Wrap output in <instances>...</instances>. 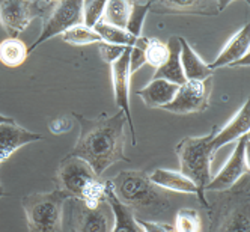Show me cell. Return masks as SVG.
Here are the masks:
<instances>
[{
    "label": "cell",
    "mask_w": 250,
    "mask_h": 232,
    "mask_svg": "<svg viewBox=\"0 0 250 232\" xmlns=\"http://www.w3.org/2000/svg\"><path fill=\"white\" fill-rule=\"evenodd\" d=\"M173 232H202L199 211L193 208H181L176 212Z\"/></svg>",
    "instance_id": "484cf974"
},
{
    "label": "cell",
    "mask_w": 250,
    "mask_h": 232,
    "mask_svg": "<svg viewBox=\"0 0 250 232\" xmlns=\"http://www.w3.org/2000/svg\"><path fill=\"white\" fill-rule=\"evenodd\" d=\"M146 44H148L146 37L137 38L136 42L133 44L131 51H130V74H134L137 69H140L146 63V61H145Z\"/></svg>",
    "instance_id": "f546056e"
},
{
    "label": "cell",
    "mask_w": 250,
    "mask_h": 232,
    "mask_svg": "<svg viewBox=\"0 0 250 232\" xmlns=\"http://www.w3.org/2000/svg\"><path fill=\"white\" fill-rule=\"evenodd\" d=\"M94 30L100 35V38L103 40V42L113 44V45L133 47V44L137 40V38L131 37V35L125 29H119V27L110 26V24H107V23H104L101 20L95 24Z\"/></svg>",
    "instance_id": "cb8c5ba5"
},
{
    "label": "cell",
    "mask_w": 250,
    "mask_h": 232,
    "mask_svg": "<svg viewBox=\"0 0 250 232\" xmlns=\"http://www.w3.org/2000/svg\"><path fill=\"white\" fill-rule=\"evenodd\" d=\"M214 77L205 80H186L180 84L173 100L162 107V110L170 112L175 115H188V113H201L209 107V97L212 92Z\"/></svg>",
    "instance_id": "ba28073f"
},
{
    "label": "cell",
    "mask_w": 250,
    "mask_h": 232,
    "mask_svg": "<svg viewBox=\"0 0 250 232\" xmlns=\"http://www.w3.org/2000/svg\"><path fill=\"white\" fill-rule=\"evenodd\" d=\"M105 2L103 0H86L83 2L82 14H83V24L89 29H94L95 24L101 20V17L104 14Z\"/></svg>",
    "instance_id": "f1b7e54d"
},
{
    "label": "cell",
    "mask_w": 250,
    "mask_h": 232,
    "mask_svg": "<svg viewBox=\"0 0 250 232\" xmlns=\"http://www.w3.org/2000/svg\"><path fill=\"white\" fill-rule=\"evenodd\" d=\"M29 55L26 44L19 38H8L0 42V62L5 66L15 68L24 63Z\"/></svg>",
    "instance_id": "7402d4cb"
},
{
    "label": "cell",
    "mask_w": 250,
    "mask_h": 232,
    "mask_svg": "<svg viewBox=\"0 0 250 232\" xmlns=\"http://www.w3.org/2000/svg\"><path fill=\"white\" fill-rule=\"evenodd\" d=\"M73 118L80 124V134L68 155L84 160L98 176L118 162H130L124 152L127 118L121 110L113 116L101 113L94 119L73 112Z\"/></svg>",
    "instance_id": "6da1fadb"
},
{
    "label": "cell",
    "mask_w": 250,
    "mask_h": 232,
    "mask_svg": "<svg viewBox=\"0 0 250 232\" xmlns=\"http://www.w3.org/2000/svg\"><path fill=\"white\" fill-rule=\"evenodd\" d=\"M247 147H249V134L237 140V145L232 149L226 165L216 176L211 178V181L205 187V191H228L241 180L243 175L249 173Z\"/></svg>",
    "instance_id": "8fae6325"
},
{
    "label": "cell",
    "mask_w": 250,
    "mask_h": 232,
    "mask_svg": "<svg viewBox=\"0 0 250 232\" xmlns=\"http://www.w3.org/2000/svg\"><path fill=\"white\" fill-rule=\"evenodd\" d=\"M68 201V196L58 189L24 196L21 205L29 232H63V207Z\"/></svg>",
    "instance_id": "5b68a950"
},
{
    "label": "cell",
    "mask_w": 250,
    "mask_h": 232,
    "mask_svg": "<svg viewBox=\"0 0 250 232\" xmlns=\"http://www.w3.org/2000/svg\"><path fill=\"white\" fill-rule=\"evenodd\" d=\"M167 48H169V58L163 66H160L154 79H163L175 84H183L186 82L183 66H181V45L178 37H170L167 41Z\"/></svg>",
    "instance_id": "44dd1931"
},
{
    "label": "cell",
    "mask_w": 250,
    "mask_h": 232,
    "mask_svg": "<svg viewBox=\"0 0 250 232\" xmlns=\"http://www.w3.org/2000/svg\"><path fill=\"white\" fill-rule=\"evenodd\" d=\"M118 201L134 214L136 219L158 217L169 207V194L149 181V176L140 170H122L112 180Z\"/></svg>",
    "instance_id": "7a4b0ae2"
},
{
    "label": "cell",
    "mask_w": 250,
    "mask_h": 232,
    "mask_svg": "<svg viewBox=\"0 0 250 232\" xmlns=\"http://www.w3.org/2000/svg\"><path fill=\"white\" fill-rule=\"evenodd\" d=\"M209 232H250L249 189L232 190L209 207Z\"/></svg>",
    "instance_id": "8992f818"
},
{
    "label": "cell",
    "mask_w": 250,
    "mask_h": 232,
    "mask_svg": "<svg viewBox=\"0 0 250 232\" xmlns=\"http://www.w3.org/2000/svg\"><path fill=\"white\" fill-rule=\"evenodd\" d=\"M250 130V119H249V100L244 101L241 109L235 112V115L229 119V122L223 128H219L212 137V149L217 152L222 147L230 144V142L238 140L240 137L249 134Z\"/></svg>",
    "instance_id": "2e32d148"
},
{
    "label": "cell",
    "mask_w": 250,
    "mask_h": 232,
    "mask_svg": "<svg viewBox=\"0 0 250 232\" xmlns=\"http://www.w3.org/2000/svg\"><path fill=\"white\" fill-rule=\"evenodd\" d=\"M15 121L12 119V118H9V116H5V115H2L0 113V124H14Z\"/></svg>",
    "instance_id": "836d02e7"
},
{
    "label": "cell",
    "mask_w": 250,
    "mask_h": 232,
    "mask_svg": "<svg viewBox=\"0 0 250 232\" xmlns=\"http://www.w3.org/2000/svg\"><path fill=\"white\" fill-rule=\"evenodd\" d=\"M178 89H180V84L163 79H152L145 87L137 91V95L142 97L145 105L149 109H162L173 100Z\"/></svg>",
    "instance_id": "e0dca14e"
},
{
    "label": "cell",
    "mask_w": 250,
    "mask_h": 232,
    "mask_svg": "<svg viewBox=\"0 0 250 232\" xmlns=\"http://www.w3.org/2000/svg\"><path fill=\"white\" fill-rule=\"evenodd\" d=\"M71 205V232H112L115 216L110 204L103 201L100 205L89 208L79 199H69Z\"/></svg>",
    "instance_id": "9c48e42d"
},
{
    "label": "cell",
    "mask_w": 250,
    "mask_h": 232,
    "mask_svg": "<svg viewBox=\"0 0 250 232\" xmlns=\"http://www.w3.org/2000/svg\"><path fill=\"white\" fill-rule=\"evenodd\" d=\"M127 47H122V45H113V44H107V42H100L98 44V50H100V55L103 58V61L105 63L112 65L116 59L121 58V55L125 51Z\"/></svg>",
    "instance_id": "4dcf8cb0"
},
{
    "label": "cell",
    "mask_w": 250,
    "mask_h": 232,
    "mask_svg": "<svg viewBox=\"0 0 250 232\" xmlns=\"http://www.w3.org/2000/svg\"><path fill=\"white\" fill-rule=\"evenodd\" d=\"M250 48V24H244L228 44L212 63H208L212 71L223 66H247Z\"/></svg>",
    "instance_id": "5bb4252c"
},
{
    "label": "cell",
    "mask_w": 250,
    "mask_h": 232,
    "mask_svg": "<svg viewBox=\"0 0 250 232\" xmlns=\"http://www.w3.org/2000/svg\"><path fill=\"white\" fill-rule=\"evenodd\" d=\"M149 5L151 2H131V12L128 17L127 23V30L131 37L140 38L142 37V27H144V21L146 19V14L149 12Z\"/></svg>",
    "instance_id": "4316f807"
},
{
    "label": "cell",
    "mask_w": 250,
    "mask_h": 232,
    "mask_svg": "<svg viewBox=\"0 0 250 232\" xmlns=\"http://www.w3.org/2000/svg\"><path fill=\"white\" fill-rule=\"evenodd\" d=\"M230 2L226 0H157L151 2L149 11L157 15H217Z\"/></svg>",
    "instance_id": "4fadbf2b"
},
{
    "label": "cell",
    "mask_w": 250,
    "mask_h": 232,
    "mask_svg": "<svg viewBox=\"0 0 250 232\" xmlns=\"http://www.w3.org/2000/svg\"><path fill=\"white\" fill-rule=\"evenodd\" d=\"M58 190L68 199H79L89 208L105 201V180L98 176L84 160L66 155L61 160L56 170Z\"/></svg>",
    "instance_id": "3957f363"
},
{
    "label": "cell",
    "mask_w": 250,
    "mask_h": 232,
    "mask_svg": "<svg viewBox=\"0 0 250 232\" xmlns=\"http://www.w3.org/2000/svg\"><path fill=\"white\" fill-rule=\"evenodd\" d=\"M130 51L131 47H127L121 55L119 59H116L110 68H112V82H113V92H115V103L119 107V110L127 118V122H130L131 130V144L136 145V131L134 124L131 118L130 110V83H131V74H130Z\"/></svg>",
    "instance_id": "7c38bea8"
},
{
    "label": "cell",
    "mask_w": 250,
    "mask_h": 232,
    "mask_svg": "<svg viewBox=\"0 0 250 232\" xmlns=\"http://www.w3.org/2000/svg\"><path fill=\"white\" fill-rule=\"evenodd\" d=\"M105 201L110 204L113 210V216H115L112 232H144V229L137 223L131 210H128L118 201L116 194L113 191L112 180H105Z\"/></svg>",
    "instance_id": "d6986e66"
},
{
    "label": "cell",
    "mask_w": 250,
    "mask_h": 232,
    "mask_svg": "<svg viewBox=\"0 0 250 232\" xmlns=\"http://www.w3.org/2000/svg\"><path fill=\"white\" fill-rule=\"evenodd\" d=\"M219 127L214 126L211 131L205 136H187L175 147V152L180 160V172L199 190V202L209 208L205 199V187L211 181V162L216 152L212 149V137Z\"/></svg>",
    "instance_id": "277c9868"
},
{
    "label": "cell",
    "mask_w": 250,
    "mask_h": 232,
    "mask_svg": "<svg viewBox=\"0 0 250 232\" xmlns=\"http://www.w3.org/2000/svg\"><path fill=\"white\" fill-rule=\"evenodd\" d=\"M167 58H169V48L166 42L160 41L157 38H148L146 51H145L146 63L158 69L160 66H163L166 63Z\"/></svg>",
    "instance_id": "83f0119b"
},
{
    "label": "cell",
    "mask_w": 250,
    "mask_h": 232,
    "mask_svg": "<svg viewBox=\"0 0 250 232\" xmlns=\"http://www.w3.org/2000/svg\"><path fill=\"white\" fill-rule=\"evenodd\" d=\"M5 194V190H3V187H2V184H0V198H2V196Z\"/></svg>",
    "instance_id": "e575fe53"
},
{
    "label": "cell",
    "mask_w": 250,
    "mask_h": 232,
    "mask_svg": "<svg viewBox=\"0 0 250 232\" xmlns=\"http://www.w3.org/2000/svg\"><path fill=\"white\" fill-rule=\"evenodd\" d=\"M58 2H29V0H2L0 2V24L9 35L17 38L35 19H45Z\"/></svg>",
    "instance_id": "52a82bcc"
},
{
    "label": "cell",
    "mask_w": 250,
    "mask_h": 232,
    "mask_svg": "<svg viewBox=\"0 0 250 232\" xmlns=\"http://www.w3.org/2000/svg\"><path fill=\"white\" fill-rule=\"evenodd\" d=\"M82 8L83 2H80V0H62V2H58L55 9L42 20V29L38 40L27 50L33 51L38 45L48 41L50 38L56 37V35H62L74 26L83 24Z\"/></svg>",
    "instance_id": "30bf717a"
},
{
    "label": "cell",
    "mask_w": 250,
    "mask_h": 232,
    "mask_svg": "<svg viewBox=\"0 0 250 232\" xmlns=\"http://www.w3.org/2000/svg\"><path fill=\"white\" fill-rule=\"evenodd\" d=\"M62 41L71 45H89V44H100L103 40L100 38V35L94 30L89 29L84 24H79L68 29L62 35Z\"/></svg>",
    "instance_id": "d4e9b609"
},
{
    "label": "cell",
    "mask_w": 250,
    "mask_h": 232,
    "mask_svg": "<svg viewBox=\"0 0 250 232\" xmlns=\"http://www.w3.org/2000/svg\"><path fill=\"white\" fill-rule=\"evenodd\" d=\"M144 232H173V226L165 222H155V220H140L136 219Z\"/></svg>",
    "instance_id": "1f68e13d"
},
{
    "label": "cell",
    "mask_w": 250,
    "mask_h": 232,
    "mask_svg": "<svg viewBox=\"0 0 250 232\" xmlns=\"http://www.w3.org/2000/svg\"><path fill=\"white\" fill-rule=\"evenodd\" d=\"M148 176L152 184H155L157 187L163 190H170V191H178V193H191L199 198L198 187L181 172L167 170V169H155Z\"/></svg>",
    "instance_id": "ffe728a7"
},
{
    "label": "cell",
    "mask_w": 250,
    "mask_h": 232,
    "mask_svg": "<svg viewBox=\"0 0 250 232\" xmlns=\"http://www.w3.org/2000/svg\"><path fill=\"white\" fill-rule=\"evenodd\" d=\"M181 45V66L186 80H205L214 76V71L207 62H204L199 55L193 50L186 38L178 37Z\"/></svg>",
    "instance_id": "ac0fdd59"
},
{
    "label": "cell",
    "mask_w": 250,
    "mask_h": 232,
    "mask_svg": "<svg viewBox=\"0 0 250 232\" xmlns=\"http://www.w3.org/2000/svg\"><path fill=\"white\" fill-rule=\"evenodd\" d=\"M71 128H73V122H71V119L66 116L58 118L50 122V131L53 134H62V133L69 131Z\"/></svg>",
    "instance_id": "d6a6232c"
},
{
    "label": "cell",
    "mask_w": 250,
    "mask_h": 232,
    "mask_svg": "<svg viewBox=\"0 0 250 232\" xmlns=\"http://www.w3.org/2000/svg\"><path fill=\"white\" fill-rule=\"evenodd\" d=\"M44 136L32 133L17 124H0V165L8 160L17 149L32 144V142L42 140Z\"/></svg>",
    "instance_id": "9a60e30c"
},
{
    "label": "cell",
    "mask_w": 250,
    "mask_h": 232,
    "mask_svg": "<svg viewBox=\"0 0 250 232\" xmlns=\"http://www.w3.org/2000/svg\"><path fill=\"white\" fill-rule=\"evenodd\" d=\"M131 12V2H125V0H110V2H105L104 14L101 17V21L125 29L128 23V17Z\"/></svg>",
    "instance_id": "603a6c76"
}]
</instances>
